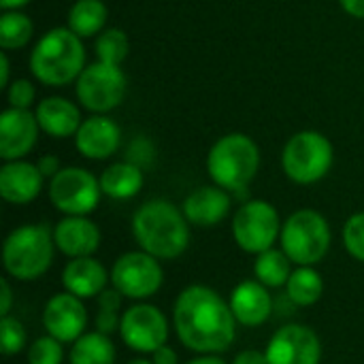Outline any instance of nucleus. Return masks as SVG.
I'll return each instance as SVG.
<instances>
[{"mask_svg": "<svg viewBox=\"0 0 364 364\" xmlns=\"http://www.w3.org/2000/svg\"><path fill=\"white\" fill-rule=\"evenodd\" d=\"M286 294L296 307H314L324 294V277L316 267H296L286 284Z\"/></svg>", "mask_w": 364, "mask_h": 364, "instance_id": "obj_26", "label": "nucleus"}, {"mask_svg": "<svg viewBox=\"0 0 364 364\" xmlns=\"http://www.w3.org/2000/svg\"><path fill=\"white\" fill-rule=\"evenodd\" d=\"M28 66L32 77L47 87H64L75 83L87 66L83 38L68 26L51 28L34 43Z\"/></svg>", "mask_w": 364, "mask_h": 364, "instance_id": "obj_3", "label": "nucleus"}, {"mask_svg": "<svg viewBox=\"0 0 364 364\" xmlns=\"http://www.w3.org/2000/svg\"><path fill=\"white\" fill-rule=\"evenodd\" d=\"M53 254V230L45 224H23L6 235L2 243V267L17 282H34L49 271Z\"/></svg>", "mask_w": 364, "mask_h": 364, "instance_id": "obj_5", "label": "nucleus"}, {"mask_svg": "<svg viewBox=\"0 0 364 364\" xmlns=\"http://www.w3.org/2000/svg\"><path fill=\"white\" fill-rule=\"evenodd\" d=\"M282 218L275 205L264 198L245 200L232 215V239L245 254L258 256L279 241L282 235Z\"/></svg>", "mask_w": 364, "mask_h": 364, "instance_id": "obj_8", "label": "nucleus"}, {"mask_svg": "<svg viewBox=\"0 0 364 364\" xmlns=\"http://www.w3.org/2000/svg\"><path fill=\"white\" fill-rule=\"evenodd\" d=\"M34 36V23L23 11H2L0 17V49H23Z\"/></svg>", "mask_w": 364, "mask_h": 364, "instance_id": "obj_28", "label": "nucleus"}, {"mask_svg": "<svg viewBox=\"0 0 364 364\" xmlns=\"http://www.w3.org/2000/svg\"><path fill=\"white\" fill-rule=\"evenodd\" d=\"M28 364H62L64 363V343L51 335L36 337L26 350Z\"/></svg>", "mask_w": 364, "mask_h": 364, "instance_id": "obj_31", "label": "nucleus"}, {"mask_svg": "<svg viewBox=\"0 0 364 364\" xmlns=\"http://www.w3.org/2000/svg\"><path fill=\"white\" fill-rule=\"evenodd\" d=\"M237 320L222 294L209 286L183 288L173 305V328L194 354H224L237 339Z\"/></svg>", "mask_w": 364, "mask_h": 364, "instance_id": "obj_1", "label": "nucleus"}, {"mask_svg": "<svg viewBox=\"0 0 364 364\" xmlns=\"http://www.w3.org/2000/svg\"><path fill=\"white\" fill-rule=\"evenodd\" d=\"M62 288L79 299H96L102 290L111 284V271L105 269L100 260L94 256L85 258H73L66 262L60 275Z\"/></svg>", "mask_w": 364, "mask_h": 364, "instance_id": "obj_21", "label": "nucleus"}, {"mask_svg": "<svg viewBox=\"0 0 364 364\" xmlns=\"http://www.w3.org/2000/svg\"><path fill=\"white\" fill-rule=\"evenodd\" d=\"M32 0H0V6H2V11H21Z\"/></svg>", "mask_w": 364, "mask_h": 364, "instance_id": "obj_42", "label": "nucleus"}, {"mask_svg": "<svg viewBox=\"0 0 364 364\" xmlns=\"http://www.w3.org/2000/svg\"><path fill=\"white\" fill-rule=\"evenodd\" d=\"M339 4L348 15L356 19H364V0H339Z\"/></svg>", "mask_w": 364, "mask_h": 364, "instance_id": "obj_39", "label": "nucleus"}, {"mask_svg": "<svg viewBox=\"0 0 364 364\" xmlns=\"http://www.w3.org/2000/svg\"><path fill=\"white\" fill-rule=\"evenodd\" d=\"M279 245L296 267H316L333 245L328 220L316 209H299L282 224Z\"/></svg>", "mask_w": 364, "mask_h": 364, "instance_id": "obj_6", "label": "nucleus"}, {"mask_svg": "<svg viewBox=\"0 0 364 364\" xmlns=\"http://www.w3.org/2000/svg\"><path fill=\"white\" fill-rule=\"evenodd\" d=\"M126 364H154L151 363V358H132L130 363Z\"/></svg>", "mask_w": 364, "mask_h": 364, "instance_id": "obj_43", "label": "nucleus"}, {"mask_svg": "<svg viewBox=\"0 0 364 364\" xmlns=\"http://www.w3.org/2000/svg\"><path fill=\"white\" fill-rule=\"evenodd\" d=\"M0 346L6 358L17 356L19 352L28 350V333L19 318L15 316L0 318Z\"/></svg>", "mask_w": 364, "mask_h": 364, "instance_id": "obj_30", "label": "nucleus"}, {"mask_svg": "<svg viewBox=\"0 0 364 364\" xmlns=\"http://www.w3.org/2000/svg\"><path fill=\"white\" fill-rule=\"evenodd\" d=\"M117 348L105 333H83L68 350V364H115Z\"/></svg>", "mask_w": 364, "mask_h": 364, "instance_id": "obj_24", "label": "nucleus"}, {"mask_svg": "<svg viewBox=\"0 0 364 364\" xmlns=\"http://www.w3.org/2000/svg\"><path fill=\"white\" fill-rule=\"evenodd\" d=\"M109 9L102 0H77L66 17V26L81 38L98 36L107 28Z\"/></svg>", "mask_w": 364, "mask_h": 364, "instance_id": "obj_25", "label": "nucleus"}, {"mask_svg": "<svg viewBox=\"0 0 364 364\" xmlns=\"http://www.w3.org/2000/svg\"><path fill=\"white\" fill-rule=\"evenodd\" d=\"M205 164L215 186L237 194L256 179L260 171V147L245 132H228L211 145Z\"/></svg>", "mask_w": 364, "mask_h": 364, "instance_id": "obj_4", "label": "nucleus"}, {"mask_svg": "<svg viewBox=\"0 0 364 364\" xmlns=\"http://www.w3.org/2000/svg\"><path fill=\"white\" fill-rule=\"evenodd\" d=\"M55 250L64 254L68 260L94 256L100 247L102 235L100 228L90 215H64L53 226Z\"/></svg>", "mask_w": 364, "mask_h": 364, "instance_id": "obj_17", "label": "nucleus"}, {"mask_svg": "<svg viewBox=\"0 0 364 364\" xmlns=\"http://www.w3.org/2000/svg\"><path fill=\"white\" fill-rule=\"evenodd\" d=\"M36 122L41 126V132H45L51 139H68L75 136L83 115L81 105H75L73 100L64 96H47L43 98L34 109Z\"/></svg>", "mask_w": 364, "mask_h": 364, "instance_id": "obj_22", "label": "nucleus"}, {"mask_svg": "<svg viewBox=\"0 0 364 364\" xmlns=\"http://www.w3.org/2000/svg\"><path fill=\"white\" fill-rule=\"evenodd\" d=\"M43 328L47 335L62 343H75L87 333V309L83 299L70 292L53 294L43 307Z\"/></svg>", "mask_w": 364, "mask_h": 364, "instance_id": "obj_14", "label": "nucleus"}, {"mask_svg": "<svg viewBox=\"0 0 364 364\" xmlns=\"http://www.w3.org/2000/svg\"><path fill=\"white\" fill-rule=\"evenodd\" d=\"M335 162V147L320 130H301L292 134L282 149V171L296 186L322 181Z\"/></svg>", "mask_w": 364, "mask_h": 364, "instance_id": "obj_7", "label": "nucleus"}, {"mask_svg": "<svg viewBox=\"0 0 364 364\" xmlns=\"http://www.w3.org/2000/svg\"><path fill=\"white\" fill-rule=\"evenodd\" d=\"M45 175L28 160H11L0 168V196L9 205H30L41 196Z\"/></svg>", "mask_w": 364, "mask_h": 364, "instance_id": "obj_19", "label": "nucleus"}, {"mask_svg": "<svg viewBox=\"0 0 364 364\" xmlns=\"http://www.w3.org/2000/svg\"><path fill=\"white\" fill-rule=\"evenodd\" d=\"M94 51H96V60L122 66V62L128 58L130 41H128L124 30H119V28H105L96 36V41H94Z\"/></svg>", "mask_w": 364, "mask_h": 364, "instance_id": "obj_29", "label": "nucleus"}, {"mask_svg": "<svg viewBox=\"0 0 364 364\" xmlns=\"http://www.w3.org/2000/svg\"><path fill=\"white\" fill-rule=\"evenodd\" d=\"M11 83V62H9V51H0V87H9Z\"/></svg>", "mask_w": 364, "mask_h": 364, "instance_id": "obj_40", "label": "nucleus"}, {"mask_svg": "<svg viewBox=\"0 0 364 364\" xmlns=\"http://www.w3.org/2000/svg\"><path fill=\"white\" fill-rule=\"evenodd\" d=\"M228 305L235 320L247 328H258L267 324L273 316L271 288H267L258 279H245L237 284L228 296Z\"/></svg>", "mask_w": 364, "mask_h": 364, "instance_id": "obj_18", "label": "nucleus"}, {"mask_svg": "<svg viewBox=\"0 0 364 364\" xmlns=\"http://www.w3.org/2000/svg\"><path fill=\"white\" fill-rule=\"evenodd\" d=\"M292 260L286 256V252L279 247H271L256 256L254 262V275L260 284H264L271 290L286 288L290 275H292Z\"/></svg>", "mask_w": 364, "mask_h": 364, "instance_id": "obj_27", "label": "nucleus"}, {"mask_svg": "<svg viewBox=\"0 0 364 364\" xmlns=\"http://www.w3.org/2000/svg\"><path fill=\"white\" fill-rule=\"evenodd\" d=\"M190 222L181 207L164 198L145 200L132 215V237L139 250L158 260H175L190 247Z\"/></svg>", "mask_w": 364, "mask_h": 364, "instance_id": "obj_2", "label": "nucleus"}, {"mask_svg": "<svg viewBox=\"0 0 364 364\" xmlns=\"http://www.w3.org/2000/svg\"><path fill=\"white\" fill-rule=\"evenodd\" d=\"M168 335L171 324L166 314L147 301H139L122 314L119 337L130 352L151 356L158 348L168 343Z\"/></svg>", "mask_w": 364, "mask_h": 364, "instance_id": "obj_12", "label": "nucleus"}, {"mask_svg": "<svg viewBox=\"0 0 364 364\" xmlns=\"http://www.w3.org/2000/svg\"><path fill=\"white\" fill-rule=\"evenodd\" d=\"M119 324H122V316L119 311H109V309H98L96 314V320H94V326L98 333H105V335H115L119 333Z\"/></svg>", "mask_w": 364, "mask_h": 364, "instance_id": "obj_34", "label": "nucleus"}, {"mask_svg": "<svg viewBox=\"0 0 364 364\" xmlns=\"http://www.w3.org/2000/svg\"><path fill=\"white\" fill-rule=\"evenodd\" d=\"M41 126L30 109H4L0 113V158L23 160L38 143Z\"/></svg>", "mask_w": 364, "mask_h": 364, "instance_id": "obj_15", "label": "nucleus"}, {"mask_svg": "<svg viewBox=\"0 0 364 364\" xmlns=\"http://www.w3.org/2000/svg\"><path fill=\"white\" fill-rule=\"evenodd\" d=\"M269 364H320L322 341L311 326L286 324L273 333L267 343Z\"/></svg>", "mask_w": 364, "mask_h": 364, "instance_id": "obj_13", "label": "nucleus"}, {"mask_svg": "<svg viewBox=\"0 0 364 364\" xmlns=\"http://www.w3.org/2000/svg\"><path fill=\"white\" fill-rule=\"evenodd\" d=\"M73 139L79 156L87 160H109L122 145V128L109 115L92 113L81 122Z\"/></svg>", "mask_w": 364, "mask_h": 364, "instance_id": "obj_16", "label": "nucleus"}, {"mask_svg": "<svg viewBox=\"0 0 364 364\" xmlns=\"http://www.w3.org/2000/svg\"><path fill=\"white\" fill-rule=\"evenodd\" d=\"M36 166H38V171L45 175V179H47V181H49L53 175H58V173L62 171L60 158H55V156H43V158H38Z\"/></svg>", "mask_w": 364, "mask_h": 364, "instance_id": "obj_36", "label": "nucleus"}, {"mask_svg": "<svg viewBox=\"0 0 364 364\" xmlns=\"http://www.w3.org/2000/svg\"><path fill=\"white\" fill-rule=\"evenodd\" d=\"M149 358H151L154 364H179V354L168 343L162 346V348H158Z\"/></svg>", "mask_w": 364, "mask_h": 364, "instance_id": "obj_38", "label": "nucleus"}, {"mask_svg": "<svg viewBox=\"0 0 364 364\" xmlns=\"http://www.w3.org/2000/svg\"><path fill=\"white\" fill-rule=\"evenodd\" d=\"M230 364H269V358H267V352H260V350H243V352H239L232 358Z\"/></svg>", "mask_w": 364, "mask_h": 364, "instance_id": "obj_35", "label": "nucleus"}, {"mask_svg": "<svg viewBox=\"0 0 364 364\" xmlns=\"http://www.w3.org/2000/svg\"><path fill=\"white\" fill-rule=\"evenodd\" d=\"M183 364H228L224 358H222V354H196V358H192V360H188V363Z\"/></svg>", "mask_w": 364, "mask_h": 364, "instance_id": "obj_41", "label": "nucleus"}, {"mask_svg": "<svg viewBox=\"0 0 364 364\" xmlns=\"http://www.w3.org/2000/svg\"><path fill=\"white\" fill-rule=\"evenodd\" d=\"M34 98H36V87L34 81L30 79H15L6 87V100L9 107L13 109H32Z\"/></svg>", "mask_w": 364, "mask_h": 364, "instance_id": "obj_33", "label": "nucleus"}, {"mask_svg": "<svg viewBox=\"0 0 364 364\" xmlns=\"http://www.w3.org/2000/svg\"><path fill=\"white\" fill-rule=\"evenodd\" d=\"M156 256L134 250L122 254L111 267V286L134 303L147 301L160 292L164 284V269Z\"/></svg>", "mask_w": 364, "mask_h": 364, "instance_id": "obj_11", "label": "nucleus"}, {"mask_svg": "<svg viewBox=\"0 0 364 364\" xmlns=\"http://www.w3.org/2000/svg\"><path fill=\"white\" fill-rule=\"evenodd\" d=\"M98 179L102 194L111 200H130L143 190L145 183L143 168L132 160L109 164Z\"/></svg>", "mask_w": 364, "mask_h": 364, "instance_id": "obj_23", "label": "nucleus"}, {"mask_svg": "<svg viewBox=\"0 0 364 364\" xmlns=\"http://www.w3.org/2000/svg\"><path fill=\"white\" fill-rule=\"evenodd\" d=\"M230 209H232L230 192L215 183L200 186V188L192 190L181 203L183 215L188 218V222L192 226H198V228L218 226L220 222H224L228 218Z\"/></svg>", "mask_w": 364, "mask_h": 364, "instance_id": "obj_20", "label": "nucleus"}, {"mask_svg": "<svg viewBox=\"0 0 364 364\" xmlns=\"http://www.w3.org/2000/svg\"><path fill=\"white\" fill-rule=\"evenodd\" d=\"M47 196L64 215H90L105 194L100 190V179L87 168L62 166L47 183Z\"/></svg>", "mask_w": 364, "mask_h": 364, "instance_id": "obj_10", "label": "nucleus"}, {"mask_svg": "<svg viewBox=\"0 0 364 364\" xmlns=\"http://www.w3.org/2000/svg\"><path fill=\"white\" fill-rule=\"evenodd\" d=\"M11 307H13V290L6 277L0 279V316H11Z\"/></svg>", "mask_w": 364, "mask_h": 364, "instance_id": "obj_37", "label": "nucleus"}, {"mask_svg": "<svg viewBox=\"0 0 364 364\" xmlns=\"http://www.w3.org/2000/svg\"><path fill=\"white\" fill-rule=\"evenodd\" d=\"M126 90L128 79L122 66L107 64L100 60L87 64L75 81L77 102L81 105V109L96 115H107L115 111L124 102Z\"/></svg>", "mask_w": 364, "mask_h": 364, "instance_id": "obj_9", "label": "nucleus"}, {"mask_svg": "<svg viewBox=\"0 0 364 364\" xmlns=\"http://www.w3.org/2000/svg\"><path fill=\"white\" fill-rule=\"evenodd\" d=\"M343 247L354 260L364 262V211L352 213L346 220V224H343Z\"/></svg>", "mask_w": 364, "mask_h": 364, "instance_id": "obj_32", "label": "nucleus"}]
</instances>
